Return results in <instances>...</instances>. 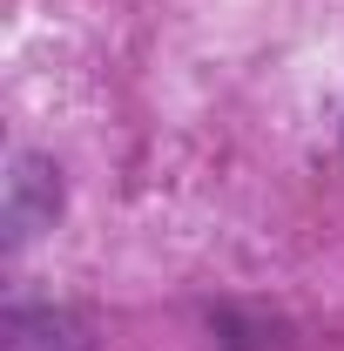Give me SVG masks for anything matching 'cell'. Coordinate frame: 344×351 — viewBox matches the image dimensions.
Segmentation results:
<instances>
[{
  "label": "cell",
  "mask_w": 344,
  "mask_h": 351,
  "mask_svg": "<svg viewBox=\"0 0 344 351\" xmlns=\"http://www.w3.org/2000/svg\"><path fill=\"white\" fill-rule=\"evenodd\" d=\"M0 345L7 351H95L88 345V324L75 317V311H27L14 304L7 317H0Z\"/></svg>",
  "instance_id": "7a4b0ae2"
},
{
  "label": "cell",
  "mask_w": 344,
  "mask_h": 351,
  "mask_svg": "<svg viewBox=\"0 0 344 351\" xmlns=\"http://www.w3.org/2000/svg\"><path fill=\"white\" fill-rule=\"evenodd\" d=\"M61 217V169L34 156V149H21L14 162H7V203H0V223H7V250H21V243H34L41 230H54Z\"/></svg>",
  "instance_id": "6da1fadb"
}]
</instances>
